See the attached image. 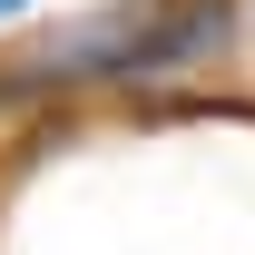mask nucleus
<instances>
[{"mask_svg":"<svg viewBox=\"0 0 255 255\" xmlns=\"http://www.w3.org/2000/svg\"><path fill=\"white\" fill-rule=\"evenodd\" d=\"M236 39V0H128L108 20H79V39L49 49V69H98V79H157V69L216 59Z\"/></svg>","mask_w":255,"mask_h":255,"instance_id":"f257e3e1","label":"nucleus"},{"mask_svg":"<svg viewBox=\"0 0 255 255\" xmlns=\"http://www.w3.org/2000/svg\"><path fill=\"white\" fill-rule=\"evenodd\" d=\"M20 10H30V0H0V20H20Z\"/></svg>","mask_w":255,"mask_h":255,"instance_id":"f03ea898","label":"nucleus"}]
</instances>
